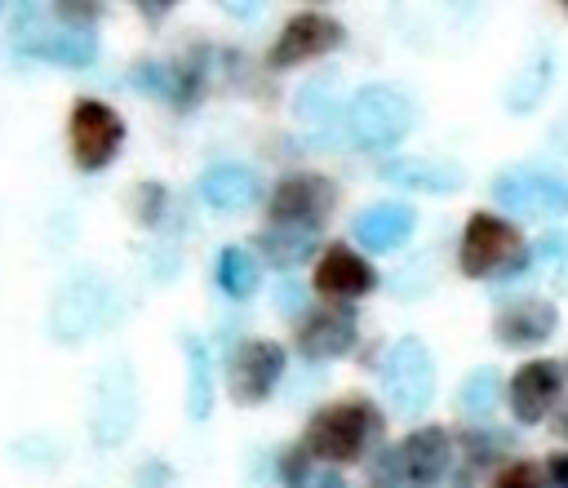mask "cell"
I'll return each mask as SVG.
<instances>
[{"label": "cell", "mask_w": 568, "mask_h": 488, "mask_svg": "<svg viewBox=\"0 0 568 488\" xmlns=\"http://www.w3.org/2000/svg\"><path fill=\"white\" fill-rule=\"evenodd\" d=\"M497 488H541V470L528 466V461H515L497 475Z\"/></svg>", "instance_id": "cell-28"}, {"label": "cell", "mask_w": 568, "mask_h": 488, "mask_svg": "<svg viewBox=\"0 0 568 488\" xmlns=\"http://www.w3.org/2000/svg\"><path fill=\"white\" fill-rule=\"evenodd\" d=\"M346 129H351L355 146L386 151V146L404 142V133L413 129V102L390 84H364L346 106Z\"/></svg>", "instance_id": "cell-4"}, {"label": "cell", "mask_w": 568, "mask_h": 488, "mask_svg": "<svg viewBox=\"0 0 568 488\" xmlns=\"http://www.w3.org/2000/svg\"><path fill=\"white\" fill-rule=\"evenodd\" d=\"M550 488H568V453H559V457H550Z\"/></svg>", "instance_id": "cell-33"}, {"label": "cell", "mask_w": 568, "mask_h": 488, "mask_svg": "<svg viewBox=\"0 0 568 488\" xmlns=\"http://www.w3.org/2000/svg\"><path fill=\"white\" fill-rule=\"evenodd\" d=\"M213 279H217V288L226 293V297H253L257 293V257L248 253V248H240V244H226L222 253H217V266H213Z\"/></svg>", "instance_id": "cell-24"}, {"label": "cell", "mask_w": 568, "mask_h": 488, "mask_svg": "<svg viewBox=\"0 0 568 488\" xmlns=\"http://www.w3.org/2000/svg\"><path fill=\"white\" fill-rule=\"evenodd\" d=\"M564 386V368L555 359H532L510 377V413L519 421H541L550 413V404L559 399Z\"/></svg>", "instance_id": "cell-17"}, {"label": "cell", "mask_w": 568, "mask_h": 488, "mask_svg": "<svg viewBox=\"0 0 568 488\" xmlns=\"http://www.w3.org/2000/svg\"><path fill=\"white\" fill-rule=\"evenodd\" d=\"M448 457H453L448 435L439 426H422L377 461V479L382 484L390 479V488H435L448 470Z\"/></svg>", "instance_id": "cell-8"}, {"label": "cell", "mask_w": 568, "mask_h": 488, "mask_svg": "<svg viewBox=\"0 0 568 488\" xmlns=\"http://www.w3.org/2000/svg\"><path fill=\"white\" fill-rule=\"evenodd\" d=\"M555 138H559V142H568V120H564V124L555 129Z\"/></svg>", "instance_id": "cell-38"}, {"label": "cell", "mask_w": 568, "mask_h": 488, "mask_svg": "<svg viewBox=\"0 0 568 488\" xmlns=\"http://www.w3.org/2000/svg\"><path fill=\"white\" fill-rule=\"evenodd\" d=\"M382 430V417H377V408L368 404V399H342V404H328V408H320L315 417H311V426H306V453L311 457H320V461H355V457H364V448H368V439Z\"/></svg>", "instance_id": "cell-1"}, {"label": "cell", "mask_w": 568, "mask_h": 488, "mask_svg": "<svg viewBox=\"0 0 568 488\" xmlns=\"http://www.w3.org/2000/svg\"><path fill=\"white\" fill-rule=\"evenodd\" d=\"M555 319L559 315H555V306L546 297H524V302L506 306L493 328H497L501 346H537V342H546L555 333Z\"/></svg>", "instance_id": "cell-19"}, {"label": "cell", "mask_w": 568, "mask_h": 488, "mask_svg": "<svg viewBox=\"0 0 568 488\" xmlns=\"http://www.w3.org/2000/svg\"><path fill=\"white\" fill-rule=\"evenodd\" d=\"M413 209L408 204H399V200H382V204H368L355 222H351V231H355V240L368 248V253H390V248H399L408 235H413Z\"/></svg>", "instance_id": "cell-18"}, {"label": "cell", "mask_w": 568, "mask_h": 488, "mask_svg": "<svg viewBox=\"0 0 568 488\" xmlns=\"http://www.w3.org/2000/svg\"><path fill=\"white\" fill-rule=\"evenodd\" d=\"M18 49L27 58H44L53 67H89L98 58V31L93 27H71L53 18L49 4H22L18 9Z\"/></svg>", "instance_id": "cell-2"}, {"label": "cell", "mask_w": 568, "mask_h": 488, "mask_svg": "<svg viewBox=\"0 0 568 488\" xmlns=\"http://www.w3.org/2000/svg\"><path fill=\"white\" fill-rule=\"evenodd\" d=\"M129 84L138 93H173V71L160 67V62H142V67L129 71Z\"/></svg>", "instance_id": "cell-27"}, {"label": "cell", "mask_w": 568, "mask_h": 488, "mask_svg": "<svg viewBox=\"0 0 568 488\" xmlns=\"http://www.w3.org/2000/svg\"><path fill=\"white\" fill-rule=\"evenodd\" d=\"M302 302H306V293H302V284H293V279H284V284L275 288V306H280L284 315H297V311H302Z\"/></svg>", "instance_id": "cell-31"}, {"label": "cell", "mask_w": 568, "mask_h": 488, "mask_svg": "<svg viewBox=\"0 0 568 488\" xmlns=\"http://www.w3.org/2000/svg\"><path fill=\"white\" fill-rule=\"evenodd\" d=\"M222 9H226L231 18H240V22H244V18H248V22L262 18V4H222Z\"/></svg>", "instance_id": "cell-36"}, {"label": "cell", "mask_w": 568, "mask_h": 488, "mask_svg": "<svg viewBox=\"0 0 568 488\" xmlns=\"http://www.w3.org/2000/svg\"><path fill=\"white\" fill-rule=\"evenodd\" d=\"M550 75H555V53L550 49H532L524 58V67L515 71L510 89H506V106L510 111H532L541 102V93L550 89Z\"/></svg>", "instance_id": "cell-23"}, {"label": "cell", "mask_w": 568, "mask_h": 488, "mask_svg": "<svg viewBox=\"0 0 568 488\" xmlns=\"http://www.w3.org/2000/svg\"><path fill=\"white\" fill-rule=\"evenodd\" d=\"M382 395L390 413L422 417L435 399V355L422 337H399L382 359Z\"/></svg>", "instance_id": "cell-3"}, {"label": "cell", "mask_w": 568, "mask_h": 488, "mask_svg": "<svg viewBox=\"0 0 568 488\" xmlns=\"http://www.w3.org/2000/svg\"><path fill=\"white\" fill-rule=\"evenodd\" d=\"M382 177L395 182V186H408V191H430V195H448V191H457L466 182L462 164H453V160H417V155L382 164Z\"/></svg>", "instance_id": "cell-20"}, {"label": "cell", "mask_w": 568, "mask_h": 488, "mask_svg": "<svg viewBox=\"0 0 568 488\" xmlns=\"http://www.w3.org/2000/svg\"><path fill=\"white\" fill-rule=\"evenodd\" d=\"M555 426H559V435H568V404L559 408V417H555Z\"/></svg>", "instance_id": "cell-37"}, {"label": "cell", "mask_w": 568, "mask_h": 488, "mask_svg": "<svg viewBox=\"0 0 568 488\" xmlns=\"http://www.w3.org/2000/svg\"><path fill=\"white\" fill-rule=\"evenodd\" d=\"M497 390H501L497 368H475V373L462 382V390H457V413H462V417H488L493 404H497Z\"/></svg>", "instance_id": "cell-26"}, {"label": "cell", "mask_w": 568, "mask_h": 488, "mask_svg": "<svg viewBox=\"0 0 568 488\" xmlns=\"http://www.w3.org/2000/svg\"><path fill=\"white\" fill-rule=\"evenodd\" d=\"M284 346L271 337H248L231 355V399L235 404H266L284 377Z\"/></svg>", "instance_id": "cell-12"}, {"label": "cell", "mask_w": 568, "mask_h": 488, "mask_svg": "<svg viewBox=\"0 0 568 488\" xmlns=\"http://www.w3.org/2000/svg\"><path fill=\"white\" fill-rule=\"evenodd\" d=\"M342 44V22L320 13V9H302L284 22L280 40L271 44V67H297L306 58H320L328 49Z\"/></svg>", "instance_id": "cell-13"}, {"label": "cell", "mask_w": 568, "mask_h": 488, "mask_svg": "<svg viewBox=\"0 0 568 488\" xmlns=\"http://www.w3.org/2000/svg\"><path fill=\"white\" fill-rule=\"evenodd\" d=\"M493 200L515 217L555 222L568 213V177L541 164H515L493 177Z\"/></svg>", "instance_id": "cell-5"}, {"label": "cell", "mask_w": 568, "mask_h": 488, "mask_svg": "<svg viewBox=\"0 0 568 488\" xmlns=\"http://www.w3.org/2000/svg\"><path fill=\"white\" fill-rule=\"evenodd\" d=\"M142 195H146V200H138V217H142L146 226H155L160 204H164V186H160V182H146V186H142Z\"/></svg>", "instance_id": "cell-29"}, {"label": "cell", "mask_w": 568, "mask_h": 488, "mask_svg": "<svg viewBox=\"0 0 568 488\" xmlns=\"http://www.w3.org/2000/svg\"><path fill=\"white\" fill-rule=\"evenodd\" d=\"M67 138H71V160L84 173H98V169H106L120 155V146H124V120H120L115 106H106L98 98H80L71 106Z\"/></svg>", "instance_id": "cell-9"}, {"label": "cell", "mask_w": 568, "mask_h": 488, "mask_svg": "<svg viewBox=\"0 0 568 488\" xmlns=\"http://www.w3.org/2000/svg\"><path fill=\"white\" fill-rule=\"evenodd\" d=\"M373 284H377V271L346 244H328L320 253V262H315V288L324 297H333V302L364 297V293H373Z\"/></svg>", "instance_id": "cell-16"}, {"label": "cell", "mask_w": 568, "mask_h": 488, "mask_svg": "<svg viewBox=\"0 0 568 488\" xmlns=\"http://www.w3.org/2000/svg\"><path fill=\"white\" fill-rule=\"evenodd\" d=\"M559 279H564V288H568V262H564V275H559Z\"/></svg>", "instance_id": "cell-39"}, {"label": "cell", "mask_w": 568, "mask_h": 488, "mask_svg": "<svg viewBox=\"0 0 568 488\" xmlns=\"http://www.w3.org/2000/svg\"><path fill=\"white\" fill-rule=\"evenodd\" d=\"M315 240L320 231H297V226H266L257 240H253V257L271 262V266H297L315 253Z\"/></svg>", "instance_id": "cell-21"}, {"label": "cell", "mask_w": 568, "mask_h": 488, "mask_svg": "<svg viewBox=\"0 0 568 488\" xmlns=\"http://www.w3.org/2000/svg\"><path fill=\"white\" fill-rule=\"evenodd\" d=\"M355 337H359L355 311H351L346 302H333V306H320V311H311V315L302 319V328H297V350H302L306 359L324 364V359L346 355V350L355 346Z\"/></svg>", "instance_id": "cell-14"}, {"label": "cell", "mask_w": 568, "mask_h": 488, "mask_svg": "<svg viewBox=\"0 0 568 488\" xmlns=\"http://www.w3.org/2000/svg\"><path fill=\"white\" fill-rule=\"evenodd\" d=\"M333 200H337V191H333L328 177H320V173H293V177H284L271 191L266 217H271V226L320 231L324 217H328V209H333Z\"/></svg>", "instance_id": "cell-11"}, {"label": "cell", "mask_w": 568, "mask_h": 488, "mask_svg": "<svg viewBox=\"0 0 568 488\" xmlns=\"http://www.w3.org/2000/svg\"><path fill=\"white\" fill-rule=\"evenodd\" d=\"M138 426V377L124 359H111L93 382L89 435L98 448H120Z\"/></svg>", "instance_id": "cell-6"}, {"label": "cell", "mask_w": 568, "mask_h": 488, "mask_svg": "<svg viewBox=\"0 0 568 488\" xmlns=\"http://www.w3.org/2000/svg\"><path fill=\"white\" fill-rule=\"evenodd\" d=\"M200 200L217 213H244L248 204L262 200V177H257V169H248L240 160L209 164L200 173Z\"/></svg>", "instance_id": "cell-15"}, {"label": "cell", "mask_w": 568, "mask_h": 488, "mask_svg": "<svg viewBox=\"0 0 568 488\" xmlns=\"http://www.w3.org/2000/svg\"><path fill=\"white\" fill-rule=\"evenodd\" d=\"M564 248H568V240H564L559 231H555V235H546V240L537 244V253H541L546 262H568V257H564Z\"/></svg>", "instance_id": "cell-32"}, {"label": "cell", "mask_w": 568, "mask_h": 488, "mask_svg": "<svg viewBox=\"0 0 568 488\" xmlns=\"http://www.w3.org/2000/svg\"><path fill=\"white\" fill-rule=\"evenodd\" d=\"M182 355H186V413L204 421L213 413V359L209 346L191 333H182Z\"/></svg>", "instance_id": "cell-22"}, {"label": "cell", "mask_w": 568, "mask_h": 488, "mask_svg": "<svg viewBox=\"0 0 568 488\" xmlns=\"http://www.w3.org/2000/svg\"><path fill=\"white\" fill-rule=\"evenodd\" d=\"M169 484H173V470H169L164 461L138 466V484H133V488H169Z\"/></svg>", "instance_id": "cell-30"}, {"label": "cell", "mask_w": 568, "mask_h": 488, "mask_svg": "<svg viewBox=\"0 0 568 488\" xmlns=\"http://www.w3.org/2000/svg\"><path fill=\"white\" fill-rule=\"evenodd\" d=\"M524 266V244L519 231L493 213H470L466 235H462V271L466 275H506Z\"/></svg>", "instance_id": "cell-10"}, {"label": "cell", "mask_w": 568, "mask_h": 488, "mask_svg": "<svg viewBox=\"0 0 568 488\" xmlns=\"http://www.w3.org/2000/svg\"><path fill=\"white\" fill-rule=\"evenodd\" d=\"M106 302H111V288L98 271H75L71 279L58 284L53 302H49V337L71 346V342H84L102 315H106Z\"/></svg>", "instance_id": "cell-7"}, {"label": "cell", "mask_w": 568, "mask_h": 488, "mask_svg": "<svg viewBox=\"0 0 568 488\" xmlns=\"http://www.w3.org/2000/svg\"><path fill=\"white\" fill-rule=\"evenodd\" d=\"M302 488H346V484H342L333 470H311V479H306Z\"/></svg>", "instance_id": "cell-34"}, {"label": "cell", "mask_w": 568, "mask_h": 488, "mask_svg": "<svg viewBox=\"0 0 568 488\" xmlns=\"http://www.w3.org/2000/svg\"><path fill=\"white\" fill-rule=\"evenodd\" d=\"M138 9H142V13L151 18V22H160V18H164V13L173 9V0H138Z\"/></svg>", "instance_id": "cell-35"}, {"label": "cell", "mask_w": 568, "mask_h": 488, "mask_svg": "<svg viewBox=\"0 0 568 488\" xmlns=\"http://www.w3.org/2000/svg\"><path fill=\"white\" fill-rule=\"evenodd\" d=\"M297 120L306 129H328L337 120V75H315L297 89V102H293Z\"/></svg>", "instance_id": "cell-25"}]
</instances>
